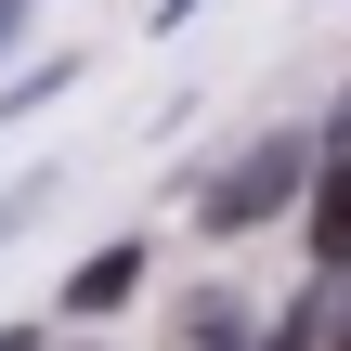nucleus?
Listing matches in <instances>:
<instances>
[{"label": "nucleus", "instance_id": "obj_6", "mask_svg": "<svg viewBox=\"0 0 351 351\" xmlns=\"http://www.w3.org/2000/svg\"><path fill=\"white\" fill-rule=\"evenodd\" d=\"M0 351H39V339H26V326H13V339H0Z\"/></svg>", "mask_w": 351, "mask_h": 351}, {"label": "nucleus", "instance_id": "obj_7", "mask_svg": "<svg viewBox=\"0 0 351 351\" xmlns=\"http://www.w3.org/2000/svg\"><path fill=\"white\" fill-rule=\"evenodd\" d=\"M339 351H351V326H339Z\"/></svg>", "mask_w": 351, "mask_h": 351}, {"label": "nucleus", "instance_id": "obj_2", "mask_svg": "<svg viewBox=\"0 0 351 351\" xmlns=\"http://www.w3.org/2000/svg\"><path fill=\"white\" fill-rule=\"evenodd\" d=\"M143 287V247H104V261H78V287H65V313H117Z\"/></svg>", "mask_w": 351, "mask_h": 351}, {"label": "nucleus", "instance_id": "obj_3", "mask_svg": "<svg viewBox=\"0 0 351 351\" xmlns=\"http://www.w3.org/2000/svg\"><path fill=\"white\" fill-rule=\"evenodd\" d=\"M313 261H326V274H351V156L326 169V195H313Z\"/></svg>", "mask_w": 351, "mask_h": 351}, {"label": "nucleus", "instance_id": "obj_1", "mask_svg": "<svg viewBox=\"0 0 351 351\" xmlns=\"http://www.w3.org/2000/svg\"><path fill=\"white\" fill-rule=\"evenodd\" d=\"M287 195H300V143L274 130V143H247V156L208 182V234H247V221H274Z\"/></svg>", "mask_w": 351, "mask_h": 351}, {"label": "nucleus", "instance_id": "obj_4", "mask_svg": "<svg viewBox=\"0 0 351 351\" xmlns=\"http://www.w3.org/2000/svg\"><path fill=\"white\" fill-rule=\"evenodd\" d=\"M261 351H313V313H287V326H274V339H261Z\"/></svg>", "mask_w": 351, "mask_h": 351}, {"label": "nucleus", "instance_id": "obj_5", "mask_svg": "<svg viewBox=\"0 0 351 351\" xmlns=\"http://www.w3.org/2000/svg\"><path fill=\"white\" fill-rule=\"evenodd\" d=\"M13 13H26V0H0V39H13Z\"/></svg>", "mask_w": 351, "mask_h": 351}]
</instances>
